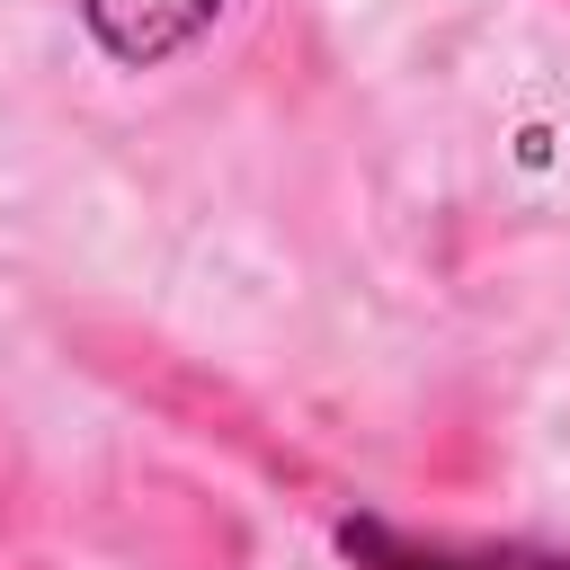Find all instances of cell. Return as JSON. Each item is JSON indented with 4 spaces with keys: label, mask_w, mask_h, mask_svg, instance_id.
Here are the masks:
<instances>
[{
    "label": "cell",
    "mask_w": 570,
    "mask_h": 570,
    "mask_svg": "<svg viewBox=\"0 0 570 570\" xmlns=\"http://www.w3.org/2000/svg\"><path fill=\"white\" fill-rule=\"evenodd\" d=\"M338 552L356 570H570V552L525 543V534H419L392 517H347Z\"/></svg>",
    "instance_id": "6da1fadb"
},
{
    "label": "cell",
    "mask_w": 570,
    "mask_h": 570,
    "mask_svg": "<svg viewBox=\"0 0 570 570\" xmlns=\"http://www.w3.org/2000/svg\"><path fill=\"white\" fill-rule=\"evenodd\" d=\"M223 9H232V0H80V27L98 36V53H107V62L151 71V62L187 53Z\"/></svg>",
    "instance_id": "7a4b0ae2"
}]
</instances>
